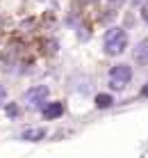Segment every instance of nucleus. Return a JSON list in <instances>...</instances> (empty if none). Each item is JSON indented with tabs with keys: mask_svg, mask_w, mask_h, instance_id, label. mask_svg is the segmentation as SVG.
<instances>
[{
	"mask_svg": "<svg viewBox=\"0 0 148 158\" xmlns=\"http://www.w3.org/2000/svg\"><path fill=\"white\" fill-rule=\"evenodd\" d=\"M134 60L139 64L148 62V41H139V46L134 48Z\"/></svg>",
	"mask_w": 148,
	"mask_h": 158,
	"instance_id": "4",
	"label": "nucleus"
},
{
	"mask_svg": "<svg viewBox=\"0 0 148 158\" xmlns=\"http://www.w3.org/2000/svg\"><path fill=\"white\" fill-rule=\"evenodd\" d=\"M96 103H98V108H107V106H112V96H107V94H98L96 96Z\"/></svg>",
	"mask_w": 148,
	"mask_h": 158,
	"instance_id": "7",
	"label": "nucleus"
},
{
	"mask_svg": "<svg viewBox=\"0 0 148 158\" xmlns=\"http://www.w3.org/2000/svg\"><path fill=\"white\" fill-rule=\"evenodd\" d=\"M5 96H7V89H5V87H2V85H0V101H2V99H5Z\"/></svg>",
	"mask_w": 148,
	"mask_h": 158,
	"instance_id": "8",
	"label": "nucleus"
},
{
	"mask_svg": "<svg viewBox=\"0 0 148 158\" xmlns=\"http://www.w3.org/2000/svg\"><path fill=\"white\" fill-rule=\"evenodd\" d=\"M43 135H46L43 128H32V131H25L23 133V140H39V138H43Z\"/></svg>",
	"mask_w": 148,
	"mask_h": 158,
	"instance_id": "6",
	"label": "nucleus"
},
{
	"mask_svg": "<svg viewBox=\"0 0 148 158\" xmlns=\"http://www.w3.org/2000/svg\"><path fill=\"white\" fill-rule=\"evenodd\" d=\"M62 112H64L62 103H50V106L43 108V117H46V119H55V117L62 115Z\"/></svg>",
	"mask_w": 148,
	"mask_h": 158,
	"instance_id": "5",
	"label": "nucleus"
},
{
	"mask_svg": "<svg viewBox=\"0 0 148 158\" xmlns=\"http://www.w3.org/2000/svg\"><path fill=\"white\" fill-rule=\"evenodd\" d=\"M130 80H132V69H130L128 64H116V67H112V71H109V83H112L114 89H123Z\"/></svg>",
	"mask_w": 148,
	"mask_h": 158,
	"instance_id": "2",
	"label": "nucleus"
},
{
	"mask_svg": "<svg viewBox=\"0 0 148 158\" xmlns=\"http://www.w3.org/2000/svg\"><path fill=\"white\" fill-rule=\"evenodd\" d=\"M125 46H128V35H125V30L112 28L105 35V51L109 55H121L125 51Z\"/></svg>",
	"mask_w": 148,
	"mask_h": 158,
	"instance_id": "1",
	"label": "nucleus"
},
{
	"mask_svg": "<svg viewBox=\"0 0 148 158\" xmlns=\"http://www.w3.org/2000/svg\"><path fill=\"white\" fill-rule=\"evenodd\" d=\"M48 96V87H37V89H30L25 94V99L30 106H37V103H43V99Z\"/></svg>",
	"mask_w": 148,
	"mask_h": 158,
	"instance_id": "3",
	"label": "nucleus"
}]
</instances>
